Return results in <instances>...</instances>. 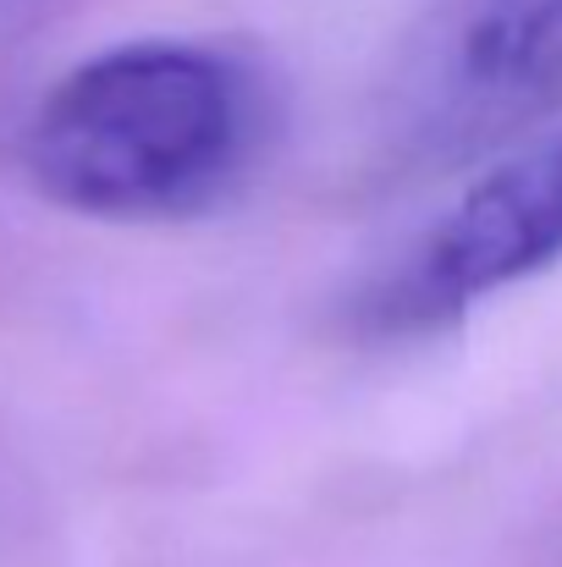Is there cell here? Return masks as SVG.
Masks as SVG:
<instances>
[{
  "mask_svg": "<svg viewBox=\"0 0 562 567\" xmlns=\"http://www.w3.org/2000/svg\"><path fill=\"white\" fill-rule=\"evenodd\" d=\"M270 133L276 94L248 55L204 39H133L44 89L22 166L72 215L177 226L243 193Z\"/></svg>",
  "mask_w": 562,
  "mask_h": 567,
  "instance_id": "6da1fadb",
  "label": "cell"
},
{
  "mask_svg": "<svg viewBox=\"0 0 562 567\" xmlns=\"http://www.w3.org/2000/svg\"><path fill=\"white\" fill-rule=\"evenodd\" d=\"M562 259V127L502 155L365 298L370 331H430Z\"/></svg>",
  "mask_w": 562,
  "mask_h": 567,
  "instance_id": "7a4b0ae2",
  "label": "cell"
},
{
  "mask_svg": "<svg viewBox=\"0 0 562 567\" xmlns=\"http://www.w3.org/2000/svg\"><path fill=\"white\" fill-rule=\"evenodd\" d=\"M562 105V0H436L408 61L419 150L469 155Z\"/></svg>",
  "mask_w": 562,
  "mask_h": 567,
  "instance_id": "3957f363",
  "label": "cell"
}]
</instances>
